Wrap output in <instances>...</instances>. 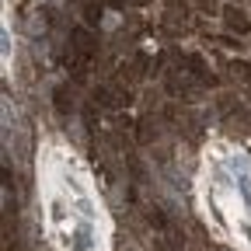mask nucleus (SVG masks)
Segmentation results:
<instances>
[{
  "mask_svg": "<svg viewBox=\"0 0 251 251\" xmlns=\"http://www.w3.org/2000/svg\"><path fill=\"white\" fill-rule=\"evenodd\" d=\"M94 56H98V42H94V35H91L87 28H74V31H70V49H67V70H70L77 80L87 77Z\"/></svg>",
  "mask_w": 251,
  "mask_h": 251,
  "instance_id": "nucleus-1",
  "label": "nucleus"
},
{
  "mask_svg": "<svg viewBox=\"0 0 251 251\" xmlns=\"http://www.w3.org/2000/svg\"><path fill=\"white\" fill-rule=\"evenodd\" d=\"M147 220H150V230H153V248H157V251H181L185 237L178 234L175 220H171L161 206H147Z\"/></svg>",
  "mask_w": 251,
  "mask_h": 251,
  "instance_id": "nucleus-2",
  "label": "nucleus"
},
{
  "mask_svg": "<svg viewBox=\"0 0 251 251\" xmlns=\"http://www.w3.org/2000/svg\"><path fill=\"white\" fill-rule=\"evenodd\" d=\"M94 98H98V105H105V108H126L133 101V94H129V87L122 80H112V84H101Z\"/></svg>",
  "mask_w": 251,
  "mask_h": 251,
  "instance_id": "nucleus-3",
  "label": "nucleus"
},
{
  "mask_svg": "<svg viewBox=\"0 0 251 251\" xmlns=\"http://www.w3.org/2000/svg\"><path fill=\"white\" fill-rule=\"evenodd\" d=\"M164 31H168V35H181V31H188V11H185V4L178 7V0H171V4H168Z\"/></svg>",
  "mask_w": 251,
  "mask_h": 251,
  "instance_id": "nucleus-4",
  "label": "nucleus"
},
{
  "mask_svg": "<svg viewBox=\"0 0 251 251\" xmlns=\"http://www.w3.org/2000/svg\"><path fill=\"white\" fill-rule=\"evenodd\" d=\"M224 21H227V28L234 31V35H248V31H251V18L241 7H227L224 11Z\"/></svg>",
  "mask_w": 251,
  "mask_h": 251,
  "instance_id": "nucleus-5",
  "label": "nucleus"
},
{
  "mask_svg": "<svg viewBox=\"0 0 251 251\" xmlns=\"http://www.w3.org/2000/svg\"><path fill=\"white\" fill-rule=\"evenodd\" d=\"M227 70H230V77H234V80H241V84H251V63L230 59V63H227Z\"/></svg>",
  "mask_w": 251,
  "mask_h": 251,
  "instance_id": "nucleus-6",
  "label": "nucleus"
},
{
  "mask_svg": "<svg viewBox=\"0 0 251 251\" xmlns=\"http://www.w3.org/2000/svg\"><path fill=\"white\" fill-rule=\"evenodd\" d=\"M70 108H74V94H70L67 84H63V87H56V112H59V115H67Z\"/></svg>",
  "mask_w": 251,
  "mask_h": 251,
  "instance_id": "nucleus-7",
  "label": "nucleus"
},
{
  "mask_svg": "<svg viewBox=\"0 0 251 251\" xmlns=\"http://www.w3.org/2000/svg\"><path fill=\"white\" fill-rule=\"evenodd\" d=\"M157 140V122L153 119H143L140 122V143H153Z\"/></svg>",
  "mask_w": 251,
  "mask_h": 251,
  "instance_id": "nucleus-8",
  "label": "nucleus"
},
{
  "mask_svg": "<svg viewBox=\"0 0 251 251\" xmlns=\"http://www.w3.org/2000/svg\"><path fill=\"white\" fill-rule=\"evenodd\" d=\"M84 21H87V25H98V21H101V4H87V7H84Z\"/></svg>",
  "mask_w": 251,
  "mask_h": 251,
  "instance_id": "nucleus-9",
  "label": "nucleus"
},
{
  "mask_svg": "<svg viewBox=\"0 0 251 251\" xmlns=\"http://www.w3.org/2000/svg\"><path fill=\"white\" fill-rule=\"evenodd\" d=\"M192 4H196L202 14H216V0H192Z\"/></svg>",
  "mask_w": 251,
  "mask_h": 251,
  "instance_id": "nucleus-10",
  "label": "nucleus"
},
{
  "mask_svg": "<svg viewBox=\"0 0 251 251\" xmlns=\"http://www.w3.org/2000/svg\"><path fill=\"white\" fill-rule=\"evenodd\" d=\"M122 4H133V7H143V4H150V0H122Z\"/></svg>",
  "mask_w": 251,
  "mask_h": 251,
  "instance_id": "nucleus-11",
  "label": "nucleus"
}]
</instances>
